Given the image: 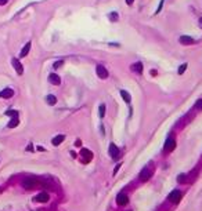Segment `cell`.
I'll return each mask as SVG.
<instances>
[{"label":"cell","instance_id":"6da1fadb","mask_svg":"<svg viewBox=\"0 0 202 211\" xmlns=\"http://www.w3.org/2000/svg\"><path fill=\"white\" fill-rule=\"evenodd\" d=\"M152 167H144L143 170H141V173H140V180L141 181H148L150 178H151L152 175Z\"/></svg>","mask_w":202,"mask_h":211},{"label":"cell","instance_id":"7a4b0ae2","mask_svg":"<svg viewBox=\"0 0 202 211\" xmlns=\"http://www.w3.org/2000/svg\"><path fill=\"white\" fill-rule=\"evenodd\" d=\"M36 185H38V181L35 178H25L22 181V186L25 189H33V188H36Z\"/></svg>","mask_w":202,"mask_h":211},{"label":"cell","instance_id":"3957f363","mask_svg":"<svg viewBox=\"0 0 202 211\" xmlns=\"http://www.w3.org/2000/svg\"><path fill=\"white\" fill-rule=\"evenodd\" d=\"M175 146H176V142H175V139L173 138H168L166 139V142H165V153H169V152H172L173 149H175Z\"/></svg>","mask_w":202,"mask_h":211},{"label":"cell","instance_id":"277c9868","mask_svg":"<svg viewBox=\"0 0 202 211\" xmlns=\"http://www.w3.org/2000/svg\"><path fill=\"white\" fill-rule=\"evenodd\" d=\"M96 72H97V76H98L100 79H107V77H108V70L104 68L102 65H97Z\"/></svg>","mask_w":202,"mask_h":211},{"label":"cell","instance_id":"5b68a950","mask_svg":"<svg viewBox=\"0 0 202 211\" xmlns=\"http://www.w3.org/2000/svg\"><path fill=\"white\" fill-rule=\"evenodd\" d=\"M180 199H181V192L180 191H173V192L169 195V200H170L172 203H179L180 201Z\"/></svg>","mask_w":202,"mask_h":211},{"label":"cell","instance_id":"8992f818","mask_svg":"<svg viewBox=\"0 0 202 211\" xmlns=\"http://www.w3.org/2000/svg\"><path fill=\"white\" fill-rule=\"evenodd\" d=\"M109 155H111L112 159H118V157H119L120 152H119V149H118V146H116L115 143H111V145H109Z\"/></svg>","mask_w":202,"mask_h":211},{"label":"cell","instance_id":"52a82bcc","mask_svg":"<svg viewBox=\"0 0 202 211\" xmlns=\"http://www.w3.org/2000/svg\"><path fill=\"white\" fill-rule=\"evenodd\" d=\"M80 155H82L85 163H89V161L93 159V153H91L89 149H82V150H80Z\"/></svg>","mask_w":202,"mask_h":211},{"label":"cell","instance_id":"ba28073f","mask_svg":"<svg viewBox=\"0 0 202 211\" xmlns=\"http://www.w3.org/2000/svg\"><path fill=\"white\" fill-rule=\"evenodd\" d=\"M116 203L119 206H126L129 203V197H127L125 193H119L118 196H116Z\"/></svg>","mask_w":202,"mask_h":211},{"label":"cell","instance_id":"9c48e42d","mask_svg":"<svg viewBox=\"0 0 202 211\" xmlns=\"http://www.w3.org/2000/svg\"><path fill=\"white\" fill-rule=\"evenodd\" d=\"M35 200H36V201H40V203H46V201L50 200V196H49V193L47 192H42L35 197Z\"/></svg>","mask_w":202,"mask_h":211},{"label":"cell","instance_id":"30bf717a","mask_svg":"<svg viewBox=\"0 0 202 211\" xmlns=\"http://www.w3.org/2000/svg\"><path fill=\"white\" fill-rule=\"evenodd\" d=\"M13 66H14V69H15V72L18 74H22L24 73V68H22V64L18 61V59H15L14 58L13 59Z\"/></svg>","mask_w":202,"mask_h":211},{"label":"cell","instance_id":"8fae6325","mask_svg":"<svg viewBox=\"0 0 202 211\" xmlns=\"http://www.w3.org/2000/svg\"><path fill=\"white\" fill-rule=\"evenodd\" d=\"M49 81H50L51 84H54V86H58L60 83H61V79H60V76L56 73H51L49 76Z\"/></svg>","mask_w":202,"mask_h":211},{"label":"cell","instance_id":"7c38bea8","mask_svg":"<svg viewBox=\"0 0 202 211\" xmlns=\"http://www.w3.org/2000/svg\"><path fill=\"white\" fill-rule=\"evenodd\" d=\"M31 42H28V43L24 46V48L21 50V53H19V58H24V57H26L28 55V53L31 51Z\"/></svg>","mask_w":202,"mask_h":211},{"label":"cell","instance_id":"4fadbf2b","mask_svg":"<svg viewBox=\"0 0 202 211\" xmlns=\"http://www.w3.org/2000/svg\"><path fill=\"white\" fill-rule=\"evenodd\" d=\"M14 95V91L11 88H4L1 93H0V98H11Z\"/></svg>","mask_w":202,"mask_h":211},{"label":"cell","instance_id":"5bb4252c","mask_svg":"<svg viewBox=\"0 0 202 211\" xmlns=\"http://www.w3.org/2000/svg\"><path fill=\"white\" fill-rule=\"evenodd\" d=\"M180 43H181V44H186V46H190V44H194V39L184 35V36L180 37Z\"/></svg>","mask_w":202,"mask_h":211},{"label":"cell","instance_id":"9a60e30c","mask_svg":"<svg viewBox=\"0 0 202 211\" xmlns=\"http://www.w3.org/2000/svg\"><path fill=\"white\" fill-rule=\"evenodd\" d=\"M64 139H65V135H63V134H60V135L54 137L51 142H53V145H54V146H58V145H60L61 142H64Z\"/></svg>","mask_w":202,"mask_h":211},{"label":"cell","instance_id":"2e32d148","mask_svg":"<svg viewBox=\"0 0 202 211\" xmlns=\"http://www.w3.org/2000/svg\"><path fill=\"white\" fill-rule=\"evenodd\" d=\"M132 70L133 72H136V73H141V72H143V64H141V62H136V64H133Z\"/></svg>","mask_w":202,"mask_h":211},{"label":"cell","instance_id":"e0dca14e","mask_svg":"<svg viewBox=\"0 0 202 211\" xmlns=\"http://www.w3.org/2000/svg\"><path fill=\"white\" fill-rule=\"evenodd\" d=\"M19 124V119H18V116L17 117H13L10 122H8V128H14V127H17Z\"/></svg>","mask_w":202,"mask_h":211},{"label":"cell","instance_id":"ac0fdd59","mask_svg":"<svg viewBox=\"0 0 202 211\" xmlns=\"http://www.w3.org/2000/svg\"><path fill=\"white\" fill-rule=\"evenodd\" d=\"M120 95H122L123 101H125V102H127V104H129V102L132 101V97H130V94L127 93V91H125V90H122V91H120Z\"/></svg>","mask_w":202,"mask_h":211},{"label":"cell","instance_id":"d6986e66","mask_svg":"<svg viewBox=\"0 0 202 211\" xmlns=\"http://www.w3.org/2000/svg\"><path fill=\"white\" fill-rule=\"evenodd\" d=\"M46 101H47V104H49V105H56V102H57V98H56L54 95H47Z\"/></svg>","mask_w":202,"mask_h":211},{"label":"cell","instance_id":"ffe728a7","mask_svg":"<svg viewBox=\"0 0 202 211\" xmlns=\"http://www.w3.org/2000/svg\"><path fill=\"white\" fill-rule=\"evenodd\" d=\"M98 115H100V117H104V115H105V105H100V108H98Z\"/></svg>","mask_w":202,"mask_h":211},{"label":"cell","instance_id":"44dd1931","mask_svg":"<svg viewBox=\"0 0 202 211\" xmlns=\"http://www.w3.org/2000/svg\"><path fill=\"white\" fill-rule=\"evenodd\" d=\"M6 115L7 116H11V117H17V116H18V112L17 111H7Z\"/></svg>","mask_w":202,"mask_h":211},{"label":"cell","instance_id":"7402d4cb","mask_svg":"<svg viewBox=\"0 0 202 211\" xmlns=\"http://www.w3.org/2000/svg\"><path fill=\"white\" fill-rule=\"evenodd\" d=\"M186 69H187V64H183V65H181V66L179 68V70H177V73H179V74L184 73V70H186Z\"/></svg>","mask_w":202,"mask_h":211},{"label":"cell","instance_id":"603a6c76","mask_svg":"<svg viewBox=\"0 0 202 211\" xmlns=\"http://www.w3.org/2000/svg\"><path fill=\"white\" fill-rule=\"evenodd\" d=\"M195 108L197 109H199V111H202V99H198L195 102Z\"/></svg>","mask_w":202,"mask_h":211},{"label":"cell","instance_id":"cb8c5ba5","mask_svg":"<svg viewBox=\"0 0 202 211\" xmlns=\"http://www.w3.org/2000/svg\"><path fill=\"white\" fill-rule=\"evenodd\" d=\"M109 19H111V21H116V19H118V14H116V12H111V14H109Z\"/></svg>","mask_w":202,"mask_h":211},{"label":"cell","instance_id":"d4e9b609","mask_svg":"<svg viewBox=\"0 0 202 211\" xmlns=\"http://www.w3.org/2000/svg\"><path fill=\"white\" fill-rule=\"evenodd\" d=\"M63 64H64V61H57V62H54V65H53V66H54L56 69H58L61 65H63Z\"/></svg>","mask_w":202,"mask_h":211},{"label":"cell","instance_id":"484cf974","mask_svg":"<svg viewBox=\"0 0 202 211\" xmlns=\"http://www.w3.org/2000/svg\"><path fill=\"white\" fill-rule=\"evenodd\" d=\"M184 180H186V175H184V174H181V175L177 177V181H180V182H183Z\"/></svg>","mask_w":202,"mask_h":211},{"label":"cell","instance_id":"4316f807","mask_svg":"<svg viewBox=\"0 0 202 211\" xmlns=\"http://www.w3.org/2000/svg\"><path fill=\"white\" fill-rule=\"evenodd\" d=\"M162 6H164V0H162V1H161V3H159L158 8H157V12H159V11H161V10H162Z\"/></svg>","mask_w":202,"mask_h":211},{"label":"cell","instance_id":"83f0119b","mask_svg":"<svg viewBox=\"0 0 202 211\" xmlns=\"http://www.w3.org/2000/svg\"><path fill=\"white\" fill-rule=\"evenodd\" d=\"M119 168H120V164H118V166L115 167V170H114V175H115L116 173H118V171H119Z\"/></svg>","mask_w":202,"mask_h":211},{"label":"cell","instance_id":"f1b7e54d","mask_svg":"<svg viewBox=\"0 0 202 211\" xmlns=\"http://www.w3.org/2000/svg\"><path fill=\"white\" fill-rule=\"evenodd\" d=\"M7 1H8V0H0V6H4Z\"/></svg>","mask_w":202,"mask_h":211},{"label":"cell","instance_id":"f546056e","mask_svg":"<svg viewBox=\"0 0 202 211\" xmlns=\"http://www.w3.org/2000/svg\"><path fill=\"white\" fill-rule=\"evenodd\" d=\"M26 150H31V152L33 150V146H32V143H31V145H28V148H26Z\"/></svg>","mask_w":202,"mask_h":211},{"label":"cell","instance_id":"4dcf8cb0","mask_svg":"<svg viewBox=\"0 0 202 211\" xmlns=\"http://www.w3.org/2000/svg\"><path fill=\"white\" fill-rule=\"evenodd\" d=\"M133 1H134V0H126L127 4H133Z\"/></svg>","mask_w":202,"mask_h":211},{"label":"cell","instance_id":"1f68e13d","mask_svg":"<svg viewBox=\"0 0 202 211\" xmlns=\"http://www.w3.org/2000/svg\"><path fill=\"white\" fill-rule=\"evenodd\" d=\"M75 145H76V146H80V141L78 139V141H76V142H75Z\"/></svg>","mask_w":202,"mask_h":211},{"label":"cell","instance_id":"d6a6232c","mask_svg":"<svg viewBox=\"0 0 202 211\" xmlns=\"http://www.w3.org/2000/svg\"><path fill=\"white\" fill-rule=\"evenodd\" d=\"M38 150H46V149H44L43 146H38Z\"/></svg>","mask_w":202,"mask_h":211},{"label":"cell","instance_id":"836d02e7","mask_svg":"<svg viewBox=\"0 0 202 211\" xmlns=\"http://www.w3.org/2000/svg\"><path fill=\"white\" fill-rule=\"evenodd\" d=\"M199 26L202 28V18H199Z\"/></svg>","mask_w":202,"mask_h":211},{"label":"cell","instance_id":"e575fe53","mask_svg":"<svg viewBox=\"0 0 202 211\" xmlns=\"http://www.w3.org/2000/svg\"><path fill=\"white\" fill-rule=\"evenodd\" d=\"M0 191H1V189H0Z\"/></svg>","mask_w":202,"mask_h":211}]
</instances>
